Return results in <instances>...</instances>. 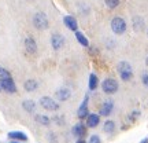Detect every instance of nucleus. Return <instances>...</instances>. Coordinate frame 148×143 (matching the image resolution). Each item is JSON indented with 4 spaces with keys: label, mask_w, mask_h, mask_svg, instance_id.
I'll list each match as a JSON object with an SVG mask.
<instances>
[{
    "label": "nucleus",
    "mask_w": 148,
    "mask_h": 143,
    "mask_svg": "<svg viewBox=\"0 0 148 143\" xmlns=\"http://www.w3.org/2000/svg\"><path fill=\"white\" fill-rule=\"evenodd\" d=\"M116 70H118V74H119V77H121L123 81H129V80L133 77V69L130 64L126 62V61H122L118 64L116 66Z\"/></svg>",
    "instance_id": "nucleus-1"
},
{
    "label": "nucleus",
    "mask_w": 148,
    "mask_h": 143,
    "mask_svg": "<svg viewBox=\"0 0 148 143\" xmlns=\"http://www.w3.org/2000/svg\"><path fill=\"white\" fill-rule=\"evenodd\" d=\"M33 23L38 30H45L49 26V22H48V17L45 15V12H36L33 17Z\"/></svg>",
    "instance_id": "nucleus-2"
},
{
    "label": "nucleus",
    "mask_w": 148,
    "mask_h": 143,
    "mask_svg": "<svg viewBox=\"0 0 148 143\" xmlns=\"http://www.w3.org/2000/svg\"><path fill=\"white\" fill-rule=\"evenodd\" d=\"M111 30L115 35H122L126 32V22L121 17H115L111 19Z\"/></svg>",
    "instance_id": "nucleus-3"
},
{
    "label": "nucleus",
    "mask_w": 148,
    "mask_h": 143,
    "mask_svg": "<svg viewBox=\"0 0 148 143\" xmlns=\"http://www.w3.org/2000/svg\"><path fill=\"white\" fill-rule=\"evenodd\" d=\"M118 88H119V85H118L115 79H106L101 83V90H103V92H106L108 95L115 94L116 91H118Z\"/></svg>",
    "instance_id": "nucleus-4"
},
{
    "label": "nucleus",
    "mask_w": 148,
    "mask_h": 143,
    "mask_svg": "<svg viewBox=\"0 0 148 143\" xmlns=\"http://www.w3.org/2000/svg\"><path fill=\"white\" fill-rule=\"evenodd\" d=\"M40 105L45 110H49V111H55L59 109V105L53 101L52 98H49V96H42L41 99H40Z\"/></svg>",
    "instance_id": "nucleus-5"
},
{
    "label": "nucleus",
    "mask_w": 148,
    "mask_h": 143,
    "mask_svg": "<svg viewBox=\"0 0 148 143\" xmlns=\"http://www.w3.org/2000/svg\"><path fill=\"white\" fill-rule=\"evenodd\" d=\"M0 84H1V90L7 91V92H10V94H15L16 92V85H15V83H14L12 77L0 80Z\"/></svg>",
    "instance_id": "nucleus-6"
},
{
    "label": "nucleus",
    "mask_w": 148,
    "mask_h": 143,
    "mask_svg": "<svg viewBox=\"0 0 148 143\" xmlns=\"http://www.w3.org/2000/svg\"><path fill=\"white\" fill-rule=\"evenodd\" d=\"M88 101H89V96L85 95L84 101H82V103H81V106L78 107V110H77V116H78V118H86V117L89 116V110H88Z\"/></svg>",
    "instance_id": "nucleus-7"
},
{
    "label": "nucleus",
    "mask_w": 148,
    "mask_h": 143,
    "mask_svg": "<svg viewBox=\"0 0 148 143\" xmlns=\"http://www.w3.org/2000/svg\"><path fill=\"white\" fill-rule=\"evenodd\" d=\"M51 46H52L53 50H60V48L64 46V37L60 35V33H53L52 37H51Z\"/></svg>",
    "instance_id": "nucleus-8"
},
{
    "label": "nucleus",
    "mask_w": 148,
    "mask_h": 143,
    "mask_svg": "<svg viewBox=\"0 0 148 143\" xmlns=\"http://www.w3.org/2000/svg\"><path fill=\"white\" fill-rule=\"evenodd\" d=\"M71 133H73L75 138L82 139L85 136V133H86V125H85L84 122H77L73 127V129H71Z\"/></svg>",
    "instance_id": "nucleus-9"
},
{
    "label": "nucleus",
    "mask_w": 148,
    "mask_h": 143,
    "mask_svg": "<svg viewBox=\"0 0 148 143\" xmlns=\"http://www.w3.org/2000/svg\"><path fill=\"white\" fill-rule=\"evenodd\" d=\"M55 95H56V99L60 102H66L67 99H70V96H71V92H70L69 88H59L56 92H55Z\"/></svg>",
    "instance_id": "nucleus-10"
},
{
    "label": "nucleus",
    "mask_w": 148,
    "mask_h": 143,
    "mask_svg": "<svg viewBox=\"0 0 148 143\" xmlns=\"http://www.w3.org/2000/svg\"><path fill=\"white\" fill-rule=\"evenodd\" d=\"M100 122V114H95V113H89V116L86 117V127L96 128Z\"/></svg>",
    "instance_id": "nucleus-11"
},
{
    "label": "nucleus",
    "mask_w": 148,
    "mask_h": 143,
    "mask_svg": "<svg viewBox=\"0 0 148 143\" xmlns=\"http://www.w3.org/2000/svg\"><path fill=\"white\" fill-rule=\"evenodd\" d=\"M63 23L66 26L69 28L70 30H73V32H77V29H78V23H77V19L71 15H66L63 18Z\"/></svg>",
    "instance_id": "nucleus-12"
},
{
    "label": "nucleus",
    "mask_w": 148,
    "mask_h": 143,
    "mask_svg": "<svg viewBox=\"0 0 148 143\" xmlns=\"http://www.w3.org/2000/svg\"><path fill=\"white\" fill-rule=\"evenodd\" d=\"M114 110V102L112 101H106L100 107V116H110L111 111Z\"/></svg>",
    "instance_id": "nucleus-13"
},
{
    "label": "nucleus",
    "mask_w": 148,
    "mask_h": 143,
    "mask_svg": "<svg viewBox=\"0 0 148 143\" xmlns=\"http://www.w3.org/2000/svg\"><path fill=\"white\" fill-rule=\"evenodd\" d=\"M25 48H26V51L29 54H34L37 51V43L36 40L33 39V37H26L25 39Z\"/></svg>",
    "instance_id": "nucleus-14"
},
{
    "label": "nucleus",
    "mask_w": 148,
    "mask_h": 143,
    "mask_svg": "<svg viewBox=\"0 0 148 143\" xmlns=\"http://www.w3.org/2000/svg\"><path fill=\"white\" fill-rule=\"evenodd\" d=\"M8 138L12 139V140H27L26 133L19 132V131H14V132H8Z\"/></svg>",
    "instance_id": "nucleus-15"
},
{
    "label": "nucleus",
    "mask_w": 148,
    "mask_h": 143,
    "mask_svg": "<svg viewBox=\"0 0 148 143\" xmlns=\"http://www.w3.org/2000/svg\"><path fill=\"white\" fill-rule=\"evenodd\" d=\"M22 107H23L27 113H33V111L36 110V103H34V101L26 99V101L22 102Z\"/></svg>",
    "instance_id": "nucleus-16"
},
{
    "label": "nucleus",
    "mask_w": 148,
    "mask_h": 143,
    "mask_svg": "<svg viewBox=\"0 0 148 143\" xmlns=\"http://www.w3.org/2000/svg\"><path fill=\"white\" fill-rule=\"evenodd\" d=\"M75 39H77V41L82 46V47H88L89 46V41H88V39L85 37V35L82 32H79V30H77L75 32Z\"/></svg>",
    "instance_id": "nucleus-17"
},
{
    "label": "nucleus",
    "mask_w": 148,
    "mask_h": 143,
    "mask_svg": "<svg viewBox=\"0 0 148 143\" xmlns=\"http://www.w3.org/2000/svg\"><path fill=\"white\" fill-rule=\"evenodd\" d=\"M144 25H145V23H144V19L141 17H134V18H133V28H134V30H137V32L143 30Z\"/></svg>",
    "instance_id": "nucleus-18"
},
{
    "label": "nucleus",
    "mask_w": 148,
    "mask_h": 143,
    "mask_svg": "<svg viewBox=\"0 0 148 143\" xmlns=\"http://www.w3.org/2000/svg\"><path fill=\"white\" fill-rule=\"evenodd\" d=\"M23 87H25V90H26L27 92H33V91L37 90V87H38V83H37L36 80H27V81H25Z\"/></svg>",
    "instance_id": "nucleus-19"
},
{
    "label": "nucleus",
    "mask_w": 148,
    "mask_h": 143,
    "mask_svg": "<svg viewBox=\"0 0 148 143\" xmlns=\"http://www.w3.org/2000/svg\"><path fill=\"white\" fill-rule=\"evenodd\" d=\"M103 131L106 133H112L115 131V122L112 120H107L104 124H103Z\"/></svg>",
    "instance_id": "nucleus-20"
},
{
    "label": "nucleus",
    "mask_w": 148,
    "mask_h": 143,
    "mask_svg": "<svg viewBox=\"0 0 148 143\" xmlns=\"http://www.w3.org/2000/svg\"><path fill=\"white\" fill-rule=\"evenodd\" d=\"M97 83H99V80H97V76L95 73H90L89 74V83H88V87H89L90 91H95L97 88Z\"/></svg>",
    "instance_id": "nucleus-21"
},
{
    "label": "nucleus",
    "mask_w": 148,
    "mask_h": 143,
    "mask_svg": "<svg viewBox=\"0 0 148 143\" xmlns=\"http://www.w3.org/2000/svg\"><path fill=\"white\" fill-rule=\"evenodd\" d=\"M36 121L38 122V124L44 125V127H48V125L51 124L49 117H48V116H44V114H37V116H36Z\"/></svg>",
    "instance_id": "nucleus-22"
},
{
    "label": "nucleus",
    "mask_w": 148,
    "mask_h": 143,
    "mask_svg": "<svg viewBox=\"0 0 148 143\" xmlns=\"http://www.w3.org/2000/svg\"><path fill=\"white\" fill-rule=\"evenodd\" d=\"M104 3H106V6L108 7V8H116L118 6H119V0H104Z\"/></svg>",
    "instance_id": "nucleus-23"
},
{
    "label": "nucleus",
    "mask_w": 148,
    "mask_h": 143,
    "mask_svg": "<svg viewBox=\"0 0 148 143\" xmlns=\"http://www.w3.org/2000/svg\"><path fill=\"white\" fill-rule=\"evenodd\" d=\"M11 77V74L10 72L7 69H4V68H1L0 66V80H4V79H10Z\"/></svg>",
    "instance_id": "nucleus-24"
},
{
    "label": "nucleus",
    "mask_w": 148,
    "mask_h": 143,
    "mask_svg": "<svg viewBox=\"0 0 148 143\" xmlns=\"http://www.w3.org/2000/svg\"><path fill=\"white\" fill-rule=\"evenodd\" d=\"M88 143H101V140L97 135H92L89 138V140H88Z\"/></svg>",
    "instance_id": "nucleus-25"
},
{
    "label": "nucleus",
    "mask_w": 148,
    "mask_h": 143,
    "mask_svg": "<svg viewBox=\"0 0 148 143\" xmlns=\"http://www.w3.org/2000/svg\"><path fill=\"white\" fill-rule=\"evenodd\" d=\"M141 80H143V84L148 88V74H147V73H144L143 76H141Z\"/></svg>",
    "instance_id": "nucleus-26"
},
{
    "label": "nucleus",
    "mask_w": 148,
    "mask_h": 143,
    "mask_svg": "<svg viewBox=\"0 0 148 143\" xmlns=\"http://www.w3.org/2000/svg\"><path fill=\"white\" fill-rule=\"evenodd\" d=\"M138 114H140V111H133L132 114H130V117H129V118H130V120L133 121V120H136V118L138 117Z\"/></svg>",
    "instance_id": "nucleus-27"
},
{
    "label": "nucleus",
    "mask_w": 148,
    "mask_h": 143,
    "mask_svg": "<svg viewBox=\"0 0 148 143\" xmlns=\"http://www.w3.org/2000/svg\"><path fill=\"white\" fill-rule=\"evenodd\" d=\"M53 121L58 122V124H63V120H62V118H58V117H55V118H53Z\"/></svg>",
    "instance_id": "nucleus-28"
},
{
    "label": "nucleus",
    "mask_w": 148,
    "mask_h": 143,
    "mask_svg": "<svg viewBox=\"0 0 148 143\" xmlns=\"http://www.w3.org/2000/svg\"><path fill=\"white\" fill-rule=\"evenodd\" d=\"M75 143H85V140L84 139H77V142Z\"/></svg>",
    "instance_id": "nucleus-29"
},
{
    "label": "nucleus",
    "mask_w": 148,
    "mask_h": 143,
    "mask_svg": "<svg viewBox=\"0 0 148 143\" xmlns=\"http://www.w3.org/2000/svg\"><path fill=\"white\" fill-rule=\"evenodd\" d=\"M140 143H148V138H145V139H143Z\"/></svg>",
    "instance_id": "nucleus-30"
},
{
    "label": "nucleus",
    "mask_w": 148,
    "mask_h": 143,
    "mask_svg": "<svg viewBox=\"0 0 148 143\" xmlns=\"http://www.w3.org/2000/svg\"><path fill=\"white\" fill-rule=\"evenodd\" d=\"M145 65L148 66V57H147V59H145Z\"/></svg>",
    "instance_id": "nucleus-31"
},
{
    "label": "nucleus",
    "mask_w": 148,
    "mask_h": 143,
    "mask_svg": "<svg viewBox=\"0 0 148 143\" xmlns=\"http://www.w3.org/2000/svg\"><path fill=\"white\" fill-rule=\"evenodd\" d=\"M11 143H19V142H11Z\"/></svg>",
    "instance_id": "nucleus-32"
},
{
    "label": "nucleus",
    "mask_w": 148,
    "mask_h": 143,
    "mask_svg": "<svg viewBox=\"0 0 148 143\" xmlns=\"http://www.w3.org/2000/svg\"><path fill=\"white\" fill-rule=\"evenodd\" d=\"M0 91H1V84H0Z\"/></svg>",
    "instance_id": "nucleus-33"
},
{
    "label": "nucleus",
    "mask_w": 148,
    "mask_h": 143,
    "mask_svg": "<svg viewBox=\"0 0 148 143\" xmlns=\"http://www.w3.org/2000/svg\"><path fill=\"white\" fill-rule=\"evenodd\" d=\"M147 35H148V33H147Z\"/></svg>",
    "instance_id": "nucleus-34"
}]
</instances>
